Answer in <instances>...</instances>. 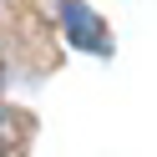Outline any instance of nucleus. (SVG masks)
<instances>
[{"label": "nucleus", "instance_id": "nucleus-1", "mask_svg": "<svg viewBox=\"0 0 157 157\" xmlns=\"http://www.w3.org/2000/svg\"><path fill=\"white\" fill-rule=\"evenodd\" d=\"M61 15H66V25H71L76 46H86V51H106V31L91 25V15L81 10V0H61Z\"/></svg>", "mask_w": 157, "mask_h": 157}, {"label": "nucleus", "instance_id": "nucleus-2", "mask_svg": "<svg viewBox=\"0 0 157 157\" xmlns=\"http://www.w3.org/2000/svg\"><path fill=\"white\" fill-rule=\"evenodd\" d=\"M0 76H5V56H0Z\"/></svg>", "mask_w": 157, "mask_h": 157}]
</instances>
